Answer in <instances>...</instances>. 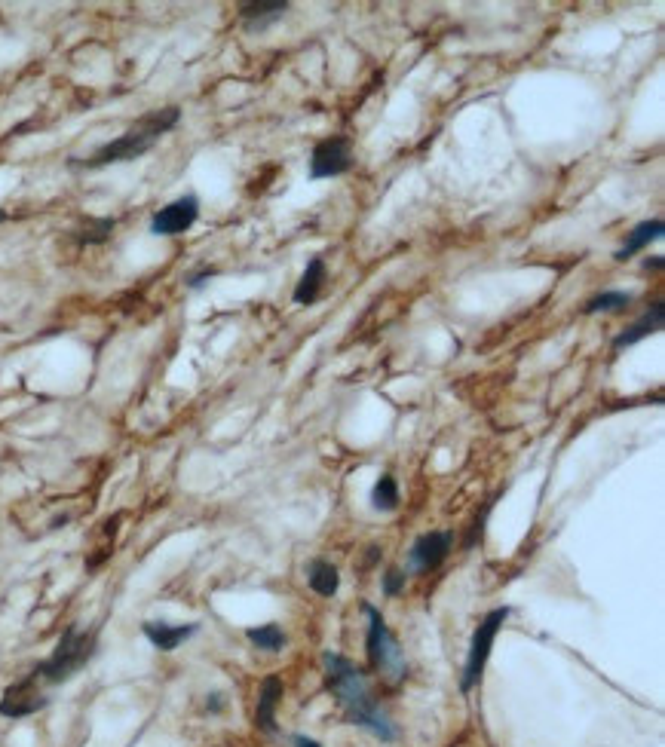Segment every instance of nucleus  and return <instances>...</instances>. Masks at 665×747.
Returning <instances> with one entry per match:
<instances>
[{
	"mask_svg": "<svg viewBox=\"0 0 665 747\" xmlns=\"http://www.w3.org/2000/svg\"><path fill=\"white\" fill-rule=\"evenodd\" d=\"M197 218H200V199L194 193H187V196H178L154 212L151 233L154 236H178V233H187L190 227H194Z\"/></svg>",
	"mask_w": 665,
	"mask_h": 747,
	"instance_id": "1a4fd4ad",
	"label": "nucleus"
},
{
	"mask_svg": "<svg viewBox=\"0 0 665 747\" xmlns=\"http://www.w3.org/2000/svg\"><path fill=\"white\" fill-rule=\"evenodd\" d=\"M662 230H665V224H662L659 218L641 221L638 227H632V233H626L623 248L616 252V261H626V258H632V255H638V252H644V248H647L650 242L662 239Z\"/></svg>",
	"mask_w": 665,
	"mask_h": 747,
	"instance_id": "2eb2a0df",
	"label": "nucleus"
},
{
	"mask_svg": "<svg viewBox=\"0 0 665 747\" xmlns=\"http://www.w3.org/2000/svg\"><path fill=\"white\" fill-rule=\"evenodd\" d=\"M215 276H218L215 267H203V270H197V273H190V276H187V288H190V291H197V288H203V285H206L209 279H215Z\"/></svg>",
	"mask_w": 665,
	"mask_h": 747,
	"instance_id": "5701e85b",
	"label": "nucleus"
},
{
	"mask_svg": "<svg viewBox=\"0 0 665 747\" xmlns=\"http://www.w3.org/2000/svg\"><path fill=\"white\" fill-rule=\"evenodd\" d=\"M246 637H249V643L258 646V650H267V653H282V650H285V643H289V637H285V631H282L276 622L249 628Z\"/></svg>",
	"mask_w": 665,
	"mask_h": 747,
	"instance_id": "a211bd4d",
	"label": "nucleus"
},
{
	"mask_svg": "<svg viewBox=\"0 0 665 747\" xmlns=\"http://www.w3.org/2000/svg\"><path fill=\"white\" fill-rule=\"evenodd\" d=\"M322 285H325V258H313V261L307 264V270H304V276H301L295 294H292V301H295L298 307L316 304V301H319V294H322Z\"/></svg>",
	"mask_w": 665,
	"mask_h": 747,
	"instance_id": "4468645a",
	"label": "nucleus"
},
{
	"mask_svg": "<svg viewBox=\"0 0 665 747\" xmlns=\"http://www.w3.org/2000/svg\"><path fill=\"white\" fill-rule=\"evenodd\" d=\"M454 549V533L451 530H430L414 539L408 549V576L411 573H436Z\"/></svg>",
	"mask_w": 665,
	"mask_h": 747,
	"instance_id": "0eeeda50",
	"label": "nucleus"
},
{
	"mask_svg": "<svg viewBox=\"0 0 665 747\" xmlns=\"http://www.w3.org/2000/svg\"><path fill=\"white\" fill-rule=\"evenodd\" d=\"M491 509H494V500H488V503H485L482 515H475V521H472V527H469V533H466V539H463V549H466V552H469V549H475V542L482 539V533H485V521H488Z\"/></svg>",
	"mask_w": 665,
	"mask_h": 747,
	"instance_id": "4be33fe9",
	"label": "nucleus"
},
{
	"mask_svg": "<svg viewBox=\"0 0 665 747\" xmlns=\"http://www.w3.org/2000/svg\"><path fill=\"white\" fill-rule=\"evenodd\" d=\"M322 665H325V686L338 699L344 717L353 726L371 732L377 741L396 744L399 741V726L393 723V717L384 711L380 699L371 692L365 671L356 662H350L347 656H341V653H325Z\"/></svg>",
	"mask_w": 665,
	"mask_h": 747,
	"instance_id": "f257e3e1",
	"label": "nucleus"
},
{
	"mask_svg": "<svg viewBox=\"0 0 665 747\" xmlns=\"http://www.w3.org/2000/svg\"><path fill=\"white\" fill-rule=\"evenodd\" d=\"M292 747H322L316 738H307V735H292Z\"/></svg>",
	"mask_w": 665,
	"mask_h": 747,
	"instance_id": "393cba45",
	"label": "nucleus"
},
{
	"mask_svg": "<svg viewBox=\"0 0 665 747\" xmlns=\"http://www.w3.org/2000/svg\"><path fill=\"white\" fill-rule=\"evenodd\" d=\"M181 120V108H160V111H151L148 117H141L135 126H129L120 138L102 144L99 151H92L86 160L74 163V166H83V169H105V166H114V163H132L138 157H145L151 147L178 126Z\"/></svg>",
	"mask_w": 665,
	"mask_h": 747,
	"instance_id": "f03ea898",
	"label": "nucleus"
},
{
	"mask_svg": "<svg viewBox=\"0 0 665 747\" xmlns=\"http://www.w3.org/2000/svg\"><path fill=\"white\" fill-rule=\"evenodd\" d=\"M7 218H10V215H7V212H4V209H0V224H4V221H7Z\"/></svg>",
	"mask_w": 665,
	"mask_h": 747,
	"instance_id": "bb28decb",
	"label": "nucleus"
},
{
	"mask_svg": "<svg viewBox=\"0 0 665 747\" xmlns=\"http://www.w3.org/2000/svg\"><path fill=\"white\" fill-rule=\"evenodd\" d=\"M307 585L319 594V597H335L341 588V573L338 567L325 561V558H313L307 567Z\"/></svg>",
	"mask_w": 665,
	"mask_h": 747,
	"instance_id": "dca6fc26",
	"label": "nucleus"
},
{
	"mask_svg": "<svg viewBox=\"0 0 665 747\" xmlns=\"http://www.w3.org/2000/svg\"><path fill=\"white\" fill-rule=\"evenodd\" d=\"M99 653V631H83L77 625H68L56 643V650L50 653V659H43L40 665H34L31 677L40 686H62L68 683L77 671H83L92 656Z\"/></svg>",
	"mask_w": 665,
	"mask_h": 747,
	"instance_id": "7ed1b4c3",
	"label": "nucleus"
},
{
	"mask_svg": "<svg viewBox=\"0 0 665 747\" xmlns=\"http://www.w3.org/2000/svg\"><path fill=\"white\" fill-rule=\"evenodd\" d=\"M200 631L197 622H184V625H172V622H157V619H148L145 625H141V634L148 637V643L154 646V650L160 653H172L178 650L181 643H187L190 637H194Z\"/></svg>",
	"mask_w": 665,
	"mask_h": 747,
	"instance_id": "9d476101",
	"label": "nucleus"
},
{
	"mask_svg": "<svg viewBox=\"0 0 665 747\" xmlns=\"http://www.w3.org/2000/svg\"><path fill=\"white\" fill-rule=\"evenodd\" d=\"M353 147L350 138L344 135H331L325 141H319L310 154V178L322 181V178H338L347 175L353 169Z\"/></svg>",
	"mask_w": 665,
	"mask_h": 747,
	"instance_id": "423d86ee",
	"label": "nucleus"
},
{
	"mask_svg": "<svg viewBox=\"0 0 665 747\" xmlns=\"http://www.w3.org/2000/svg\"><path fill=\"white\" fill-rule=\"evenodd\" d=\"M408 585V570L402 567H387V573L380 576V591H384L387 597H399Z\"/></svg>",
	"mask_w": 665,
	"mask_h": 747,
	"instance_id": "412c9836",
	"label": "nucleus"
},
{
	"mask_svg": "<svg viewBox=\"0 0 665 747\" xmlns=\"http://www.w3.org/2000/svg\"><path fill=\"white\" fill-rule=\"evenodd\" d=\"M632 304V294L629 291H601L598 297H592V301L583 307L586 316L592 313H610V310H626Z\"/></svg>",
	"mask_w": 665,
	"mask_h": 747,
	"instance_id": "aec40b11",
	"label": "nucleus"
},
{
	"mask_svg": "<svg viewBox=\"0 0 665 747\" xmlns=\"http://www.w3.org/2000/svg\"><path fill=\"white\" fill-rule=\"evenodd\" d=\"M111 233H114V218H86L77 227L74 239L77 245H102L111 239Z\"/></svg>",
	"mask_w": 665,
	"mask_h": 747,
	"instance_id": "6ab92c4d",
	"label": "nucleus"
},
{
	"mask_svg": "<svg viewBox=\"0 0 665 747\" xmlns=\"http://www.w3.org/2000/svg\"><path fill=\"white\" fill-rule=\"evenodd\" d=\"M362 613L368 619V631H365V656L371 671L384 674L390 683H402L408 677V659L405 650L399 646L396 634L390 631L384 613H380L374 604H362Z\"/></svg>",
	"mask_w": 665,
	"mask_h": 747,
	"instance_id": "20e7f679",
	"label": "nucleus"
},
{
	"mask_svg": "<svg viewBox=\"0 0 665 747\" xmlns=\"http://www.w3.org/2000/svg\"><path fill=\"white\" fill-rule=\"evenodd\" d=\"M289 13V0H255V4H240V19L249 31H264L267 25L279 22Z\"/></svg>",
	"mask_w": 665,
	"mask_h": 747,
	"instance_id": "f8f14e48",
	"label": "nucleus"
},
{
	"mask_svg": "<svg viewBox=\"0 0 665 747\" xmlns=\"http://www.w3.org/2000/svg\"><path fill=\"white\" fill-rule=\"evenodd\" d=\"M662 319H665V304L659 301V304H653L635 325H629L623 334H616V340H613V350H629V346H635V343H641L644 337H650V334H656L659 328H662Z\"/></svg>",
	"mask_w": 665,
	"mask_h": 747,
	"instance_id": "ddd939ff",
	"label": "nucleus"
},
{
	"mask_svg": "<svg viewBox=\"0 0 665 747\" xmlns=\"http://www.w3.org/2000/svg\"><path fill=\"white\" fill-rule=\"evenodd\" d=\"M509 616H512V607H497V610L485 613V619L479 622V628L472 631L466 665H463V677H460V689L463 692H472L475 686H479V680L485 674V665L491 659V650H494V640H497V634H500V628L506 625Z\"/></svg>",
	"mask_w": 665,
	"mask_h": 747,
	"instance_id": "39448f33",
	"label": "nucleus"
},
{
	"mask_svg": "<svg viewBox=\"0 0 665 747\" xmlns=\"http://www.w3.org/2000/svg\"><path fill=\"white\" fill-rule=\"evenodd\" d=\"M224 708H227V695H224V692L206 695V711H209V714H221Z\"/></svg>",
	"mask_w": 665,
	"mask_h": 747,
	"instance_id": "b1692460",
	"label": "nucleus"
},
{
	"mask_svg": "<svg viewBox=\"0 0 665 747\" xmlns=\"http://www.w3.org/2000/svg\"><path fill=\"white\" fill-rule=\"evenodd\" d=\"M282 695H285L282 680H279L276 674L264 677L261 692H258V708H255V726H258L261 732H267V735H276V732H279V726H276V708H279V702H282Z\"/></svg>",
	"mask_w": 665,
	"mask_h": 747,
	"instance_id": "9b49d317",
	"label": "nucleus"
},
{
	"mask_svg": "<svg viewBox=\"0 0 665 747\" xmlns=\"http://www.w3.org/2000/svg\"><path fill=\"white\" fill-rule=\"evenodd\" d=\"M650 267H653V270H659V267H662V258H653V261H647V270H650Z\"/></svg>",
	"mask_w": 665,
	"mask_h": 747,
	"instance_id": "a878e982",
	"label": "nucleus"
},
{
	"mask_svg": "<svg viewBox=\"0 0 665 747\" xmlns=\"http://www.w3.org/2000/svg\"><path fill=\"white\" fill-rule=\"evenodd\" d=\"M399 503H402L399 481H396L390 472H384V475H380V478L374 481V487H371V509L390 515V512L399 509Z\"/></svg>",
	"mask_w": 665,
	"mask_h": 747,
	"instance_id": "f3484780",
	"label": "nucleus"
},
{
	"mask_svg": "<svg viewBox=\"0 0 665 747\" xmlns=\"http://www.w3.org/2000/svg\"><path fill=\"white\" fill-rule=\"evenodd\" d=\"M46 705H50V699H46L43 686L31 674H25L22 680L10 683L4 689V695H0V717L22 720V717H31V714L43 711Z\"/></svg>",
	"mask_w": 665,
	"mask_h": 747,
	"instance_id": "6e6552de",
	"label": "nucleus"
}]
</instances>
